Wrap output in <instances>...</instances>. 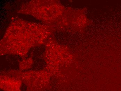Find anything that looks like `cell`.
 Masks as SVG:
<instances>
[{"label": "cell", "instance_id": "3", "mask_svg": "<svg viewBox=\"0 0 121 91\" xmlns=\"http://www.w3.org/2000/svg\"><path fill=\"white\" fill-rule=\"evenodd\" d=\"M48 2L49 1H47L46 4H37L36 7H32V11H35V12L31 13L33 16L37 17V19L46 22H49L51 10Z\"/></svg>", "mask_w": 121, "mask_h": 91}, {"label": "cell", "instance_id": "1", "mask_svg": "<svg viewBox=\"0 0 121 91\" xmlns=\"http://www.w3.org/2000/svg\"><path fill=\"white\" fill-rule=\"evenodd\" d=\"M11 75L20 79L27 87V91H45L49 86V73L46 71L18 72H11Z\"/></svg>", "mask_w": 121, "mask_h": 91}, {"label": "cell", "instance_id": "2", "mask_svg": "<svg viewBox=\"0 0 121 91\" xmlns=\"http://www.w3.org/2000/svg\"><path fill=\"white\" fill-rule=\"evenodd\" d=\"M22 83L20 79L9 75L0 77V88L4 91H21Z\"/></svg>", "mask_w": 121, "mask_h": 91}]
</instances>
